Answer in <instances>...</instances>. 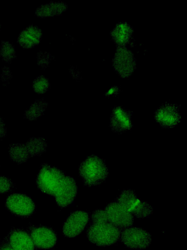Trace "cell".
<instances>
[{
    "label": "cell",
    "instance_id": "5",
    "mask_svg": "<svg viewBox=\"0 0 187 250\" xmlns=\"http://www.w3.org/2000/svg\"><path fill=\"white\" fill-rule=\"evenodd\" d=\"M120 241L127 248L141 250L148 248L151 244V234L138 227H129L121 232Z\"/></svg>",
    "mask_w": 187,
    "mask_h": 250
},
{
    "label": "cell",
    "instance_id": "12",
    "mask_svg": "<svg viewBox=\"0 0 187 250\" xmlns=\"http://www.w3.org/2000/svg\"><path fill=\"white\" fill-rule=\"evenodd\" d=\"M31 237L35 246L39 249H50L56 245L57 237L50 228L41 226L32 229Z\"/></svg>",
    "mask_w": 187,
    "mask_h": 250
},
{
    "label": "cell",
    "instance_id": "1",
    "mask_svg": "<svg viewBox=\"0 0 187 250\" xmlns=\"http://www.w3.org/2000/svg\"><path fill=\"white\" fill-rule=\"evenodd\" d=\"M36 185L42 192L53 196L57 206L61 208L72 204L78 192L73 177L46 163L41 165Z\"/></svg>",
    "mask_w": 187,
    "mask_h": 250
},
{
    "label": "cell",
    "instance_id": "17",
    "mask_svg": "<svg viewBox=\"0 0 187 250\" xmlns=\"http://www.w3.org/2000/svg\"><path fill=\"white\" fill-rule=\"evenodd\" d=\"M11 160L18 164L25 163L30 158L25 143L11 144L8 147Z\"/></svg>",
    "mask_w": 187,
    "mask_h": 250
},
{
    "label": "cell",
    "instance_id": "2",
    "mask_svg": "<svg viewBox=\"0 0 187 250\" xmlns=\"http://www.w3.org/2000/svg\"><path fill=\"white\" fill-rule=\"evenodd\" d=\"M78 171L84 185L88 187L100 185L109 174L104 160L94 154L87 156L81 163Z\"/></svg>",
    "mask_w": 187,
    "mask_h": 250
},
{
    "label": "cell",
    "instance_id": "18",
    "mask_svg": "<svg viewBox=\"0 0 187 250\" xmlns=\"http://www.w3.org/2000/svg\"><path fill=\"white\" fill-rule=\"evenodd\" d=\"M30 158L41 156L46 151L47 143L43 137H32L25 143Z\"/></svg>",
    "mask_w": 187,
    "mask_h": 250
},
{
    "label": "cell",
    "instance_id": "3",
    "mask_svg": "<svg viewBox=\"0 0 187 250\" xmlns=\"http://www.w3.org/2000/svg\"><path fill=\"white\" fill-rule=\"evenodd\" d=\"M121 229L108 220L92 222L87 230L89 240L98 246H107L116 243L120 237Z\"/></svg>",
    "mask_w": 187,
    "mask_h": 250
},
{
    "label": "cell",
    "instance_id": "23",
    "mask_svg": "<svg viewBox=\"0 0 187 250\" xmlns=\"http://www.w3.org/2000/svg\"><path fill=\"white\" fill-rule=\"evenodd\" d=\"M51 56L47 52H39L37 54V64L42 67H46L50 63Z\"/></svg>",
    "mask_w": 187,
    "mask_h": 250
},
{
    "label": "cell",
    "instance_id": "21",
    "mask_svg": "<svg viewBox=\"0 0 187 250\" xmlns=\"http://www.w3.org/2000/svg\"><path fill=\"white\" fill-rule=\"evenodd\" d=\"M50 85L48 79L43 75H40L34 81L32 87L35 92L42 94L47 91Z\"/></svg>",
    "mask_w": 187,
    "mask_h": 250
},
{
    "label": "cell",
    "instance_id": "25",
    "mask_svg": "<svg viewBox=\"0 0 187 250\" xmlns=\"http://www.w3.org/2000/svg\"><path fill=\"white\" fill-rule=\"evenodd\" d=\"M7 129L3 119L0 116V140L3 139L6 135Z\"/></svg>",
    "mask_w": 187,
    "mask_h": 250
},
{
    "label": "cell",
    "instance_id": "10",
    "mask_svg": "<svg viewBox=\"0 0 187 250\" xmlns=\"http://www.w3.org/2000/svg\"><path fill=\"white\" fill-rule=\"evenodd\" d=\"M89 221V214L86 211L77 210L71 213L63 224L64 235L75 237L84 230Z\"/></svg>",
    "mask_w": 187,
    "mask_h": 250
},
{
    "label": "cell",
    "instance_id": "22",
    "mask_svg": "<svg viewBox=\"0 0 187 250\" xmlns=\"http://www.w3.org/2000/svg\"><path fill=\"white\" fill-rule=\"evenodd\" d=\"M15 184L9 178L0 176V194H4L12 190Z\"/></svg>",
    "mask_w": 187,
    "mask_h": 250
},
{
    "label": "cell",
    "instance_id": "9",
    "mask_svg": "<svg viewBox=\"0 0 187 250\" xmlns=\"http://www.w3.org/2000/svg\"><path fill=\"white\" fill-rule=\"evenodd\" d=\"M104 210L109 222L119 229H124L133 225V215L116 202L109 203Z\"/></svg>",
    "mask_w": 187,
    "mask_h": 250
},
{
    "label": "cell",
    "instance_id": "7",
    "mask_svg": "<svg viewBox=\"0 0 187 250\" xmlns=\"http://www.w3.org/2000/svg\"><path fill=\"white\" fill-rule=\"evenodd\" d=\"M112 65L122 78L129 77L136 68V60L132 51L125 47H118L112 59Z\"/></svg>",
    "mask_w": 187,
    "mask_h": 250
},
{
    "label": "cell",
    "instance_id": "15",
    "mask_svg": "<svg viewBox=\"0 0 187 250\" xmlns=\"http://www.w3.org/2000/svg\"><path fill=\"white\" fill-rule=\"evenodd\" d=\"M133 29L126 22H119L110 32L111 38L118 47H125L131 41Z\"/></svg>",
    "mask_w": 187,
    "mask_h": 250
},
{
    "label": "cell",
    "instance_id": "4",
    "mask_svg": "<svg viewBox=\"0 0 187 250\" xmlns=\"http://www.w3.org/2000/svg\"><path fill=\"white\" fill-rule=\"evenodd\" d=\"M116 202L138 218H148L153 213V208L147 202L140 200L131 189L122 190Z\"/></svg>",
    "mask_w": 187,
    "mask_h": 250
},
{
    "label": "cell",
    "instance_id": "16",
    "mask_svg": "<svg viewBox=\"0 0 187 250\" xmlns=\"http://www.w3.org/2000/svg\"><path fill=\"white\" fill-rule=\"evenodd\" d=\"M67 9L68 5L64 2H51L37 7L35 11V15L40 18H46L60 15Z\"/></svg>",
    "mask_w": 187,
    "mask_h": 250
},
{
    "label": "cell",
    "instance_id": "27",
    "mask_svg": "<svg viewBox=\"0 0 187 250\" xmlns=\"http://www.w3.org/2000/svg\"></svg>",
    "mask_w": 187,
    "mask_h": 250
},
{
    "label": "cell",
    "instance_id": "26",
    "mask_svg": "<svg viewBox=\"0 0 187 250\" xmlns=\"http://www.w3.org/2000/svg\"><path fill=\"white\" fill-rule=\"evenodd\" d=\"M0 250H14L9 245L8 242L4 239L0 244Z\"/></svg>",
    "mask_w": 187,
    "mask_h": 250
},
{
    "label": "cell",
    "instance_id": "6",
    "mask_svg": "<svg viewBox=\"0 0 187 250\" xmlns=\"http://www.w3.org/2000/svg\"><path fill=\"white\" fill-rule=\"evenodd\" d=\"M5 207L14 215L22 217L30 216L36 209L33 200L26 194L20 193L9 195L5 201Z\"/></svg>",
    "mask_w": 187,
    "mask_h": 250
},
{
    "label": "cell",
    "instance_id": "8",
    "mask_svg": "<svg viewBox=\"0 0 187 250\" xmlns=\"http://www.w3.org/2000/svg\"><path fill=\"white\" fill-rule=\"evenodd\" d=\"M179 108L180 106L177 104L166 102L160 105L155 111L154 119L163 128H173L181 120Z\"/></svg>",
    "mask_w": 187,
    "mask_h": 250
},
{
    "label": "cell",
    "instance_id": "20",
    "mask_svg": "<svg viewBox=\"0 0 187 250\" xmlns=\"http://www.w3.org/2000/svg\"><path fill=\"white\" fill-rule=\"evenodd\" d=\"M0 56L6 62H10L16 58L15 48L11 43L3 41L1 42Z\"/></svg>",
    "mask_w": 187,
    "mask_h": 250
},
{
    "label": "cell",
    "instance_id": "14",
    "mask_svg": "<svg viewBox=\"0 0 187 250\" xmlns=\"http://www.w3.org/2000/svg\"><path fill=\"white\" fill-rule=\"evenodd\" d=\"M42 37L41 30L37 26L31 24L19 33L17 42L24 49H30L38 45Z\"/></svg>",
    "mask_w": 187,
    "mask_h": 250
},
{
    "label": "cell",
    "instance_id": "13",
    "mask_svg": "<svg viewBox=\"0 0 187 250\" xmlns=\"http://www.w3.org/2000/svg\"><path fill=\"white\" fill-rule=\"evenodd\" d=\"M4 239L14 250H35L31 237L24 231L11 230Z\"/></svg>",
    "mask_w": 187,
    "mask_h": 250
},
{
    "label": "cell",
    "instance_id": "24",
    "mask_svg": "<svg viewBox=\"0 0 187 250\" xmlns=\"http://www.w3.org/2000/svg\"><path fill=\"white\" fill-rule=\"evenodd\" d=\"M12 77L11 73L9 68L4 67L2 69L0 79L3 82H7Z\"/></svg>",
    "mask_w": 187,
    "mask_h": 250
},
{
    "label": "cell",
    "instance_id": "19",
    "mask_svg": "<svg viewBox=\"0 0 187 250\" xmlns=\"http://www.w3.org/2000/svg\"><path fill=\"white\" fill-rule=\"evenodd\" d=\"M48 103L44 99L36 100L30 107L25 111L23 117L29 120L33 121L43 115Z\"/></svg>",
    "mask_w": 187,
    "mask_h": 250
},
{
    "label": "cell",
    "instance_id": "11",
    "mask_svg": "<svg viewBox=\"0 0 187 250\" xmlns=\"http://www.w3.org/2000/svg\"><path fill=\"white\" fill-rule=\"evenodd\" d=\"M133 112L120 106H115L110 119V127L115 133H122L133 127L131 121Z\"/></svg>",
    "mask_w": 187,
    "mask_h": 250
}]
</instances>
